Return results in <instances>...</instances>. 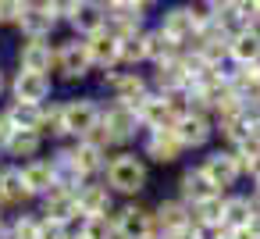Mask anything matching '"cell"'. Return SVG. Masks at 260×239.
<instances>
[{
  "label": "cell",
  "instance_id": "8",
  "mask_svg": "<svg viewBox=\"0 0 260 239\" xmlns=\"http://www.w3.org/2000/svg\"><path fill=\"white\" fill-rule=\"evenodd\" d=\"M86 50H89L93 65H104V68H111L114 61H121V40H118L114 33H104V29L89 36Z\"/></svg>",
  "mask_w": 260,
  "mask_h": 239
},
{
  "label": "cell",
  "instance_id": "28",
  "mask_svg": "<svg viewBox=\"0 0 260 239\" xmlns=\"http://www.w3.org/2000/svg\"><path fill=\"white\" fill-rule=\"evenodd\" d=\"M143 40H146V57H150V61H157V65L171 61V54H175V40H171V36L153 33V36H143Z\"/></svg>",
  "mask_w": 260,
  "mask_h": 239
},
{
  "label": "cell",
  "instance_id": "5",
  "mask_svg": "<svg viewBox=\"0 0 260 239\" xmlns=\"http://www.w3.org/2000/svg\"><path fill=\"white\" fill-rule=\"evenodd\" d=\"M114 235L118 239H150L153 235V218L143 207H125L114 221Z\"/></svg>",
  "mask_w": 260,
  "mask_h": 239
},
{
  "label": "cell",
  "instance_id": "41",
  "mask_svg": "<svg viewBox=\"0 0 260 239\" xmlns=\"http://www.w3.org/2000/svg\"><path fill=\"white\" fill-rule=\"evenodd\" d=\"M0 93H4V75H0Z\"/></svg>",
  "mask_w": 260,
  "mask_h": 239
},
{
  "label": "cell",
  "instance_id": "31",
  "mask_svg": "<svg viewBox=\"0 0 260 239\" xmlns=\"http://www.w3.org/2000/svg\"><path fill=\"white\" fill-rule=\"evenodd\" d=\"M82 239H111L114 235V225L107 221V214H96V218H86L82 228H79Z\"/></svg>",
  "mask_w": 260,
  "mask_h": 239
},
{
  "label": "cell",
  "instance_id": "25",
  "mask_svg": "<svg viewBox=\"0 0 260 239\" xmlns=\"http://www.w3.org/2000/svg\"><path fill=\"white\" fill-rule=\"evenodd\" d=\"M182 193H185V196H192V203L217 196V189H214V182L203 175V168H196V171H185V175H182Z\"/></svg>",
  "mask_w": 260,
  "mask_h": 239
},
{
  "label": "cell",
  "instance_id": "13",
  "mask_svg": "<svg viewBox=\"0 0 260 239\" xmlns=\"http://www.w3.org/2000/svg\"><path fill=\"white\" fill-rule=\"evenodd\" d=\"M22 178H25L29 196H32V193H50V189H57V175H54V164H50V161H29V164L22 168Z\"/></svg>",
  "mask_w": 260,
  "mask_h": 239
},
{
  "label": "cell",
  "instance_id": "35",
  "mask_svg": "<svg viewBox=\"0 0 260 239\" xmlns=\"http://www.w3.org/2000/svg\"><path fill=\"white\" fill-rule=\"evenodd\" d=\"M79 4H82V0H47V11H50L54 18H72Z\"/></svg>",
  "mask_w": 260,
  "mask_h": 239
},
{
  "label": "cell",
  "instance_id": "12",
  "mask_svg": "<svg viewBox=\"0 0 260 239\" xmlns=\"http://www.w3.org/2000/svg\"><path fill=\"white\" fill-rule=\"evenodd\" d=\"M171 129H175V136H178L182 146H200V143H207V136H210V125H207L203 114H178V122H175Z\"/></svg>",
  "mask_w": 260,
  "mask_h": 239
},
{
  "label": "cell",
  "instance_id": "32",
  "mask_svg": "<svg viewBox=\"0 0 260 239\" xmlns=\"http://www.w3.org/2000/svg\"><path fill=\"white\" fill-rule=\"evenodd\" d=\"M121 57L125 61H143L146 57V40L143 36H125L121 40Z\"/></svg>",
  "mask_w": 260,
  "mask_h": 239
},
{
  "label": "cell",
  "instance_id": "1",
  "mask_svg": "<svg viewBox=\"0 0 260 239\" xmlns=\"http://www.w3.org/2000/svg\"><path fill=\"white\" fill-rule=\"evenodd\" d=\"M136 107H128V104H114V107H107L104 114H100V125L86 136V139H93V143H121V139H128L132 136V129H136Z\"/></svg>",
  "mask_w": 260,
  "mask_h": 239
},
{
  "label": "cell",
  "instance_id": "24",
  "mask_svg": "<svg viewBox=\"0 0 260 239\" xmlns=\"http://www.w3.org/2000/svg\"><path fill=\"white\" fill-rule=\"evenodd\" d=\"M72 154V161H75V168L86 175V171H96V168H104V146L100 143H93V139H82L75 150H68Z\"/></svg>",
  "mask_w": 260,
  "mask_h": 239
},
{
  "label": "cell",
  "instance_id": "36",
  "mask_svg": "<svg viewBox=\"0 0 260 239\" xmlns=\"http://www.w3.org/2000/svg\"><path fill=\"white\" fill-rule=\"evenodd\" d=\"M22 0H0V22H22Z\"/></svg>",
  "mask_w": 260,
  "mask_h": 239
},
{
  "label": "cell",
  "instance_id": "17",
  "mask_svg": "<svg viewBox=\"0 0 260 239\" xmlns=\"http://www.w3.org/2000/svg\"><path fill=\"white\" fill-rule=\"evenodd\" d=\"M232 57L242 65H256L260 61V33L256 29H239L232 36Z\"/></svg>",
  "mask_w": 260,
  "mask_h": 239
},
{
  "label": "cell",
  "instance_id": "34",
  "mask_svg": "<svg viewBox=\"0 0 260 239\" xmlns=\"http://www.w3.org/2000/svg\"><path fill=\"white\" fill-rule=\"evenodd\" d=\"M157 214H160V221L168 225V232H171V228H178V225H185V214H182V207H178V203H160V211H157Z\"/></svg>",
  "mask_w": 260,
  "mask_h": 239
},
{
  "label": "cell",
  "instance_id": "6",
  "mask_svg": "<svg viewBox=\"0 0 260 239\" xmlns=\"http://www.w3.org/2000/svg\"><path fill=\"white\" fill-rule=\"evenodd\" d=\"M203 175L214 182V189H224V186H232L235 178H239V157H232V154H210L207 161H203Z\"/></svg>",
  "mask_w": 260,
  "mask_h": 239
},
{
  "label": "cell",
  "instance_id": "30",
  "mask_svg": "<svg viewBox=\"0 0 260 239\" xmlns=\"http://www.w3.org/2000/svg\"><path fill=\"white\" fill-rule=\"evenodd\" d=\"M221 214H224V203H221L217 196H210V200H200V203H196V221H192V225H200V228L221 225Z\"/></svg>",
  "mask_w": 260,
  "mask_h": 239
},
{
  "label": "cell",
  "instance_id": "26",
  "mask_svg": "<svg viewBox=\"0 0 260 239\" xmlns=\"http://www.w3.org/2000/svg\"><path fill=\"white\" fill-rule=\"evenodd\" d=\"M249 221H253V207H249V200L235 196V200L224 203V214H221V225H224V228H249Z\"/></svg>",
  "mask_w": 260,
  "mask_h": 239
},
{
  "label": "cell",
  "instance_id": "37",
  "mask_svg": "<svg viewBox=\"0 0 260 239\" xmlns=\"http://www.w3.org/2000/svg\"><path fill=\"white\" fill-rule=\"evenodd\" d=\"M221 239H260V235H256L253 228H228Z\"/></svg>",
  "mask_w": 260,
  "mask_h": 239
},
{
  "label": "cell",
  "instance_id": "19",
  "mask_svg": "<svg viewBox=\"0 0 260 239\" xmlns=\"http://www.w3.org/2000/svg\"><path fill=\"white\" fill-rule=\"evenodd\" d=\"M18 61H22V68H25V72H43V75H47V68H50L54 54H50V47H47L43 40H29V43L18 50Z\"/></svg>",
  "mask_w": 260,
  "mask_h": 239
},
{
  "label": "cell",
  "instance_id": "2",
  "mask_svg": "<svg viewBox=\"0 0 260 239\" xmlns=\"http://www.w3.org/2000/svg\"><path fill=\"white\" fill-rule=\"evenodd\" d=\"M107 186L118 189V193H136V189H143V186H146V168H143V161L132 157V154L114 157V161L107 164Z\"/></svg>",
  "mask_w": 260,
  "mask_h": 239
},
{
  "label": "cell",
  "instance_id": "7",
  "mask_svg": "<svg viewBox=\"0 0 260 239\" xmlns=\"http://www.w3.org/2000/svg\"><path fill=\"white\" fill-rule=\"evenodd\" d=\"M75 211H79V203H75V189L57 186V189H50V193H47V203H43L47 221H54V225H68Z\"/></svg>",
  "mask_w": 260,
  "mask_h": 239
},
{
  "label": "cell",
  "instance_id": "4",
  "mask_svg": "<svg viewBox=\"0 0 260 239\" xmlns=\"http://www.w3.org/2000/svg\"><path fill=\"white\" fill-rule=\"evenodd\" d=\"M61 114H64V132H75V136H89L100 125V111L93 100H72L61 107Z\"/></svg>",
  "mask_w": 260,
  "mask_h": 239
},
{
  "label": "cell",
  "instance_id": "40",
  "mask_svg": "<svg viewBox=\"0 0 260 239\" xmlns=\"http://www.w3.org/2000/svg\"><path fill=\"white\" fill-rule=\"evenodd\" d=\"M100 4H107V8H114V4H121V0H100Z\"/></svg>",
  "mask_w": 260,
  "mask_h": 239
},
{
  "label": "cell",
  "instance_id": "14",
  "mask_svg": "<svg viewBox=\"0 0 260 239\" xmlns=\"http://www.w3.org/2000/svg\"><path fill=\"white\" fill-rule=\"evenodd\" d=\"M75 203H79V214L96 218V214L111 211V193H107V186H82V189H75Z\"/></svg>",
  "mask_w": 260,
  "mask_h": 239
},
{
  "label": "cell",
  "instance_id": "20",
  "mask_svg": "<svg viewBox=\"0 0 260 239\" xmlns=\"http://www.w3.org/2000/svg\"><path fill=\"white\" fill-rule=\"evenodd\" d=\"M111 89H114V97H118L121 104H128V107H136V104L146 97V86H143V79H139L136 72H128V75H111Z\"/></svg>",
  "mask_w": 260,
  "mask_h": 239
},
{
  "label": "cell",
  "instance_id": "42",
  "mask_svg": "<svg viewBox=\"0 0 260 239\" xmlns=\"http://www.w3.org/2000/svg\"><path fill=\"white\" fill-rule=\"evenodd\" d=\"M75 239H82V235H75Z\"/></svg>",
  "mask_w": 260,
  "mask_h": 239
},
{
  "label": "cell",
  "instance_id": "16",
  "mask_svg": "<svg viewBox=\"0 0 260 239\" xmlns=\"http://www.w3.org/2000/svg\"><path fill=\"white\" fill-rule=\"evenodd\" d=\"M54 15L47 11V8H25L22 11V33L29 36V40H43V36H50V29H54Z\"/></svg>",
  "mask_w": 260,
  "mask_h": 239
},
{
  "label": "cell",
  "instance_id": "38",
  "mask_svg": "<svg viewBox=\"0 0 260 239\" xmlns=\"http://www.w3.org/2000/svg\"><path fill=\"white\" fill-rule=\"evenodd\" d=\"M249 136H253V139H256V143H260V114H256V118H253V125H249Z\"/></svg>",
  "mask_w": 260,
  "mask_h": 239
},
{
  "label": "cell",
  "instance_id": "39",
  "mask_svg": "<svg viewBox=\"0 0 260 239\" xmlns=\"http://www.w3.org/2000/svg\"><path fill=\"white\" fill-rule=\"evenodd\" d=\"M132 4H139V8H146V4H157V0H132Z\"/></svg>",
  "mask_w": 260,
  "mask_h": 239
},
{
  "label": "cell",
  "instance_id": "3",
  "mask_svg": "<svg viewBox=\"0 0 260 239\" xmlns=\"http://www.w3.org/2000/svg\"><path fill=\"white\" fill-rule=\"evenodd\" d=\"M136 118H139L146 129H153V132L171 129V125L178 122V114H175V100H168V97H143V100L136 104Z\"/></svg>",
  "mask_w": 260,
  "mask_h": 239
},
{
  "label": "cell",
  "instance_id": "11",
  "mask_svg": "<svg viewBox=\"0 0 260 239\" xmlns=\"http://www.w3.org/2000/svg\"><path fill=\"white\" fill-rule=\"evenodd\" d=\"M50 93V79L43 75V72H18V79H15V97L18 100H25V104H40L43 97Z\"/></svg>",
  "mask_w": 260,
  "mask_h": 239
},
{
  "label": "cell",
  "instance_id": "10",
  "mask_svg": "<svg viewBox=\"0 0 260 239\" xmlns=\"http://www.w3.org/2000/svg\"><path fill=\"white\" fill-rule=\"evenodd\" d=\"M203 29V18L200 15H192V11H185V8H178V11H171L168 18H164V36H171L175 43H182V40H189L192 33H200Z\"/></svg>",
  "mask_w": 260,
  "mask_h": 239
},
{
  "label": "cell",
  "instance_id": "27",
  "mask_svg": "<svg viewBox=\"0 0 260 239\" xmlns=\"http://www.w3.org/2000/svg\"><path fill=\"white\" fill-rule=\"evenodd\" d=\"M8 118L15 122V129H29V132H36V129L43 125V111H40V104H25V100H18V104L8 111Z\"/></svg>",
  "mask_w": 260,
  "mask_h": 239
},
{
  "label": "cell",
  "instance_id": "29",
  "mask_svg": "<svg viewBox=\"0 0 260 239\" xmlns=\"http://www.w3.org/2000/svg\"><path fill=\"white\" fill-rule=\"evenodd\" d=\"M36 150H40V136L29 132V129H18V132L11 136V143H8V154H11V157H32Z\"/></svg>",
  "mask_w": 260,
  "mask_h": 239
},
{
  "label": "cell",
  "instance_id": "15",
  "mask_svg": "<svg viewBox=\"0 0 260 239\" xmlns=\"http://www.w3.org/2000/svg\"><path fill=\"white\" fill-rule=\"evenodd\" d=\"M146 154H150L153 161H160V164L175 161V157L182 154V143H178L175 129H160V132H153V136L146 139Z\"/></svg>",
  "mask_w": 260,
  "mask_h": 239
},
{
  "label": "cell",
  "instance_id": "33",
  "mask_svg": "<svg viewBox=\"0 0 260 239\" xmlns=\"http://www.w3.org/2000/svg\"><path fill=\"white\" fill-rule=\"evenodd\" d=\"M43 232H47V225L43 221H32V218H22L15 225V239H43Z\"/></svg>",
  "mask_w": 260,
  "mask_h": 239
},
{
  "label": "cell",
  "instance_id": "23",
  "mask_svg": "<svg viewBox=\"0 0 260 239\" xmlns=\"http://www.w3.org/2000/svg\"><path fill=\"white\" fill-rule=\"evenodd\" d=\"M29 196V189H25V178H22V171H15V168H4L0 171V203H22Z\"/></svg>",
  "mask_w": 260,
  "mask_h": 239
},
{
  "label": "cell",
  "instance_id": "21",
  "mask_svg": "<svg viewBox=\"0 0 260 239\" xmlns=\"http://www.w3.org/2000/svg\"><path fill=\"white\" fill-rule=\"evenodd\" d=\"M72 22H75V29L79 33H100L104 29V22H107V15H104V8L96 4V0H82V4L75 8V15H72Z\"/></svg>",
  "mask_w": 260,
  "mask_h": 239
},
{
  "label": "cell",
  "instance_id": "22",
  "mask_svg": "<svg viewBox=\"0 0 260 239\" xmlns=\"http://www.w3.org/2000/svg\"><path fill=\"white\" fill-rule=\"evenodd\" d=\"M232 89H235V97L246 104H260V68L256 65H246L235 79H232Z\"/></svg>",
  "mask_w": 260,
  "mask_h": 239
},
{
  "label": "cell",
  "instance_id": "9",
  "mask_svg": "<svg viewBox=\"0 0 260 239\" xmlns=\"http://www.w3.org/2000/svg\"><path fill=\"white\" fill-rule=\"evenodd\" d=\"M89 65H93V57H89L86 43H64V47L57 50V68H61L68 79H82V75L89 72Z\"/></svg>",
  "mask_w": 260,
  "mask_h": 239
},
{
  "label": "cell",
  "instance_id": "18",
  "mask_svg": "<svg viewBox=\"0 0 260 239\" xmlns=\"http://www.w3.org/2000/svg\"><path fill=\"white\" fill-rule=\"evenodd\" d=\"M107 15H111V22L118 25V40H125V36H136V29H139V22H143V15H139V4H132V0H121V4H114Z\"/></svg>",
  "mask_w": 260,
  "mask_h": 239
}]
</instances>
